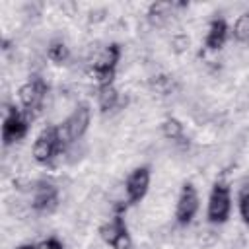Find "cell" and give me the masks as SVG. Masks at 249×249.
I'll list each match as a JSON object with an SVG mask.
<instances>
[{
	"mask_svg": "<svg viewBox=\"0 0 249 249\" xmlns=\"http://www.w3.org/2000/svg\"><path fill=\"white\" fill-rule=\"evenodd\" d=\"M18 97H19V103H21L23 111L31 119H35L45 109V103H47V97H49V84L39 74H33L31 80L25 82L18 89Z\"/></svg>",
	"mask_w": 249,
	"mask_h": 249,
	"instance_id": "1",
	"label": "cell"
},
{
	"mask_svg": "<svg viewBox=\"0 0 249 249\" xmlns=\"http://www.w3.org/2000/svg\"><path fill=\"white\" fill-rule=\"evenodd\" d=\"M31 124V117L25 111H19L18 107L6 105L4 107V123H2V140L4 146H12L16 142H19Z\"/></svg>",
	"mask_w": 249,
	"mask_h": 249,
	"instance_id": "2",
	"label": "cell"
},
{
	"mask_svg": "<svg viewBox=\"0 0 249 249\" xmlns=\"http://www.w3.org/2000/svg\"><path fill=\"white\" fill-rule=\"evenodd\" d=\"M66 146H62V142L58 138V132H56V126H47L35 138L31 156L37 163H54V160L58 158V154Z\"/></svg>",
	"mask_w": 249,
	"mask_h": 249,
	"instance_id": "3",
	"label": "cell"
},
{
	"mask_svg": "<svg viewBox=\"0 0 249 249\" xmlns=\"http://www.w3.org/2000/svg\"><path fill=\"white\" fill-rule=\"evenodd\" d=\"M231 212V195H230V187L224 181H218L212 187V193L208 196V222L210 224H224L230 218Z\"/></svg>",
	"mask_w": 249,
	"mask_h": 249,
	"instance_id": "4",
	"label": "cell"
},
{
	"mask_svg": "<svg viewBox=\"0 0 249 249\" xmlns=\"http://www.w3.org/2000/svg\"><path fill=\"white\" fill-rule=\"evenodd\" d=\"M31 208L37 214H51L58 208V189L54 183L39 179L31 191Z\"/></svg>",
	"mask_w": 249,
	"mask_h": 249,
	"instance_id": "5",
	"label": "cell"
},
{
	"mask_svg": "<svg viewBox=\"0 0 249 249\" xmlns=\"http://www.w3.org/2000/svg\"><path fill=\"white\" fill-rule=\"evenodd\" d=\"M198 210V193L191 183H185L181 187V193L177 196L175 204V220L179 226H189Z\"/></svg>",
	"mask_w": 249,
	"mask_h": 249,
	"instance_id": "6",
	"label": "cell"
},
{
	"mask_svg": "<svg viewBox=\"0 0 249 249\" xmlns=\"http://www.w3.org/2000/svg\"><path fill=\"white\" fill-rule=\"evenodd\" d=\"M150 181H152V177H150V169L146 165L132 169L130 175L126 177V183H124L128 200L130 202H140L146 196L148 189H150Z\"/></svg>",
	"mask_w": 249,
	"mask_h": 249,
	"instance_id": "7",
	"label": "cell"
},
{
	"mask_svg": "<svg viewBox=\"0 0 249 249\" xmlns=\"http://www.w3.org/2000/svg\"><path fill=\"white\" fill-rule=\"evenodd\" d=\"M124 231H128V230H126V224H124V216L115 214L109 222L101 224V228H99V237L103 239L105 245L113 247V243H115Z\"/></svg>",
	"mask_w": 249,
	"mask_h": 249,
	"instance_id": "8",
	"label": "cell"
},
{
	"mask_svg": "<svg viewBox=\"0 0 249 249\" xmlns=\"http://www.w3.org/2000/svg\"><path fill=\"white\" fill-rule=\"evenodd\" d=\"M123 56V51L117 43H111L107 47H101V51L97 53V56L93 58V62L89 66L93 68H105V70H115L119 60Z\"/></svg>",
	"mask_w": 249,
	"mask_h": 249,
	"instance_id": "9",
	"label": "cell"
},
{
	"mask_svg": "<svg viewBox=\"0 0 249 249\" xmlns=\"http://www.w3.org/2000/svg\"><path fill=\"white\" fill-rule=\"evenodd\" d=\"M226 39H228V25H226V21L220 19V18L218 19H212L210 25H208V31H206V39H204L206 49L220 51L224 47Z\"/></svg>",
	"mask_w": 249,
	"mask_h": 249,
	"instance_id": "10",
	"label": "cell"
},
{
	"mask_svg": "<svg viewBox=\"0 0 249 249\" xmlns=\"http://www.w3.org/2000/svg\"><path fill=\"white\" fill-rule=\"evenodd\" d=\"M97 103H99V107H101L103 113H109V111H113V109L124 105V103L121 101V93H119V89H117L115 86L99 88V89H97Z\"/></svg>",
	"mask_w": 249,
	"mask_h": 249,
	"instance_id": "11",
	"label": "cell"
},
{
	"mask_svg": "<svg viewBox=\"0 0 249 249\" xmlns=\"http://www.w3.org/2000/svg\"><path fill=\"white\" fill-rule=\"evenodd\" d=\"M70 56H72L70 47H68L62 39H53V41L47 45V58H49V60H53V62H56V64H64V62L70 60Z\"/></svg>",
	"mask_w": 249,
	"mask_h": 249,
	"instance_id": "12",
	"label": "cell"
},
{
	"mask_svg": "<svg viewBox=\"0 0 249 249\" xmlns=\"http://www.w3.org/2000/svg\"><path fill=\"white\" fill-rule=\"evenodd\" d=\"M161 134H163L165 140H169L171 144H175L181 138H185V128H183L181 121H177L175 117H167L161 123Z\"/></svg>",
	"mask_w": 249,
	"mask_h": 249,
	"instance_id": "13",
	"label": "cell"
},
{
	"mask_svg": "<svg viewBox=\"0 0 249 249\" xmlns=\"http://www.w3.org/2000/svg\"><path fill=\"white\" fill-rule=\"evenodd\" d=\"M231 35L237 43H249V12H243L241 16H237Z\"/></svg>",
	"mask_w": 249,
	"mask_h": 249,
	"instance_id": "14",
	"label": "cell"
},
{
	"mask_svg": "<svg viewBox=\"0 0 249 249\" xmlns=\"http://www.w3.org/2000/svg\"><path fill=\"white\" fill-rule=\"evenodd\" d=\"M218 231L212 230V228H200L196 233H195V241L198 247L202 249H212L216 243H218Z\"/></svg>",
	"mask_w": 249,
	"mask_h": 249,
	"instance_id": "15",
	"label": "cell"
},
{
	"mask_svg": "<svg viewBox=\"0 0 249 249\" xmlns=\"http://www.w3.org/2000/svg\"><path fill=\"white\" fill-rule=\"evenodd\" d=\"M169 45H171V51L177 53V54H183L189 51L191 47V39L187 33H173L171 39H169Z\"/></svg>",
	"mask_w": 249,
	"mask_h": 249,
	"instance_id": "16",
	"label": "cell"
},
{
	"mask_svg": "<svg viewBox=\"0 0 249 249\" xmlns=\"http://www.w3.org/2000/svg\"><path fill=\"white\" fill-rule=\"evenodd\" d=\"M239 214H241L243 222L249 224V187L241 189V195H239Z\"/></svg>",
	"mask_w": 249,
	"mask_h": 249,
	"instance_id": "17",
	"label": "cell"
},
{
	"mask_svg": "<svg viewBox=\"0 0 249 249\" xmlns=\"http://www.w3.org/2000/svg\"><path fill=\"white\" fill-rule=\"evenodd\" d=\"M37 249H64V245H62L56 237H49V239H43V241L37 245Z\"/></svg>",
	"mask_w": 249,
	"mask_h": 249,
	"instance_id": "18",
	"label": "cell"
},
{
	"mask_svg": "<svg viewBox=\"0 0 249 249\" xmlns=\"http://www.w3.org/2000/svg\"><path fill=\"white\" fill-rule=\"evenodd\" d=\"M16 249H37V245H33V243H21Z\"/></svg>",
	"mask_w": 249,
	"mask_h": 249,
	"instance_id": "19",
	"label": "cell"
}]
</instances>
